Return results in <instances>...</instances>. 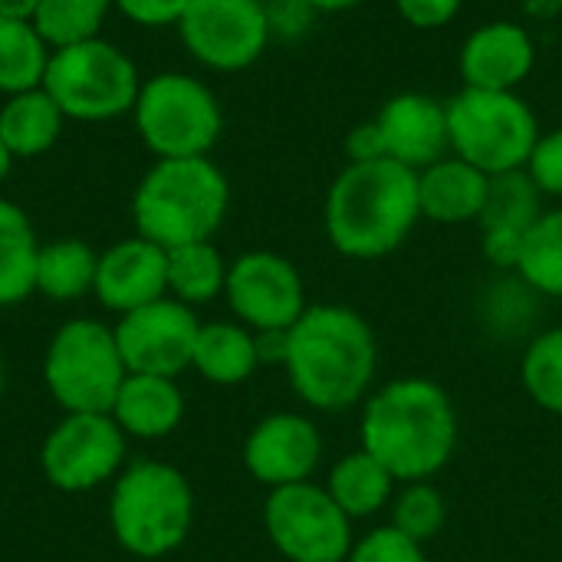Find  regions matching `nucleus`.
Masks as SVG:
<instances>
[{
	"instance_id": "nucleus-21",
	"label": "nucleus",
	"mask_w": 562,
	"mask_h": 562,
	"mask_svg": "<svg viewBox=\"0 0 562 562\" xmlns=\"http://www.w3.org/2000/svg\"><path fill=\"white\" fill-rule=\"evenodd\" d=\"M191 369L207 379L211 385H240L260 369L257 356V336L244 323H201Z\"/></svg>"
},
{
	"instance_id": "nucleus-33",
	"label": "nucleus",
	"mask_w": 562,
	"mask_h": 562,
	"mask_svg": "<svg viewBox=\"0 0 562 562\" xmlns=\"http://www.w3.org/2000/svg\"><path fill=\"white\" fill-rule=\"evenodd\" d=\"M346 562H428V557H425V543L405 537L389 524L359 537Z\"/></svg>"
},
{
	"instance_id": "nucleus-16",
	"label": "nucleus",
	"mask_w": 562,
	"mask_h": 562,
	"mask_svg": "<svg viewBox=\"0 0 562 562\" xmlns=\"http://www.w3.org/2000/svg\"><path fill=\"white\" fill-rule=\"evenodd\" d=\"M385 158L425 171L428 165L451 155L448 105L428 92H395L375 115Z\"/></svg>"
},
{
	"instance_id": "nucleus-32",
	"label": "nucleus",
	"mask_w": 562,
	"mask_h": 562,
	"mask_svg": "<svg viewBox=\"0 0 562 562\" xmlns=\"http://www.w3.org/2000/svg\"><path fill=\"white\" fill-rule=\"evenodd\" d=\"M448 520V504L431 481L405 484L392 497V527L418 543H431Z\"/></svg>"
},
{
	"instance_id": "nucleus-12",
	"label": "nucleus",
	"mask_w": 562,
	"mask_h": 562,
	"mask_svg": "<svg viewBox=\"0 0 562 562\" xmlns=\"http://www.w3.org/2000/svg\"><path fill=\"white\" fill-rule=\"evenodd\" d=\"M178 36L198 66L240 72L263 56L273 26L263 0H188Z\"/></svg>"
},
{
	"instance_id": "nucleus-13",
	"label": "nucleus",
	"mask_w": 562,
	"mask_h": 562,
	"mask_svg": "<svg viewBox=\"0 0 562 562\" xmlns=\"http://www.w3.org/2000/svg\"><path fill=\"white\" fill-rule=\"evenodd\" d=\"M224 300L254 333L290 329L306 313V283L293 260L273 250H247L227 270Z\"/></svg>"
},
{
	"instance_id": "nucleus-30",
	"label": "nucleus",
	"mask_w": 562,
	"mask_h": 562,
	"mask_svg": "<svg viewBox=\"0 0 562 562\" xmlns=\"http://www.w3.org/2000/svg\"><path fill=\"white\" fill-rule=\"evenodd\" d=\"M112 0H40L30 23L49 49H66L95 40L105 26Z\"/></svg>"
},
{
	"instance_id": "nucleus-4",
	"label": "nucleus",
	"mask_w": 562,
	"mask_h": 562,
	"mask_svg": "<svg viewBox=\"0 0 562 562\" xmlns=\"http://www.w3.org/2000/svg\"><path fill=\"white\" fill-rule=\"evenodd\" d=\"M231 207L227 175L204 158H155L132 194L135 234L171 250L211 240Z\"/></svg>"
},
{
	"instance_id": "nucleus-20",
	"label": "nucleus",
	"mask_w": 562,
	"mask_h": 562,
	"mask_svg": "<svg viewBox=\"0 0 562 562\" xmlns=\"http://www.w3.org/2000/svg\"><path fill=\"white\" fill-rule=\"evenodd\" d=\"M491 191V175L474 168L458 155H445L441 161L418 171V204L422 217L435 224H471L481 221Z\"/></svg>"
},
{
	"instance_id": "nucleus-38",
	"label": "nucleus",
	"mask_w": 562,
	"mask_h": 562,
	"mask_svg": "<svg viewBox=\"0 0 562 562\" xmlns=\"http://www.w3.org/2000/svg\"><path fill=\"white\" fill-rule=\"evenodd\" d=\"M254 336H257L260 366H283L286 362V346H290L286 329H267V333H254Z\"/></svg>"
},
{
	"instance_id": "nucleus-24",
	"label": "nucleus",
	"mask_w": 562,
	"mask_h": 562,
	"mask_svg": "<svg viewBox=\"0 0 562 562\" xmlns=\"http://www.w3.org/2000/svg\"><path fill=\"white\" fill-rule=\"evenodd\" d=\"M40 240L20 204L0 198V310L36 293Z\"/></svg>"
},
{
	"instance_id": "nucleus-7",
	"label": "nucleus",
	"mask_w": 562,
	"mask_h": 562,
	"mask_svg": "<svg viewBox=\"0 0 562 562\" xmlns=\"http://www.w3.org/2000/svg\"><path fill=\"white\" fill-rule=\"evenodd\" d=\"M135 132L155 158H204L224 132V112L207 82L188 72H155L142 79Z\"/></svg>"
},
{
	"instance_id": "nucleus-15",
	"label": "nucleus",
	"mask_w": 562,
	"mask_h": 562,
	"mask_svg": "<svg viewBox=\"0 0 562 562\" xmlns=\"http://www.w3.org/2000/svg\"><path fill=\"white\" fill-rule=\"evenodd\" d=\"M323 461V435L300 412H277L254 425L244 441V468L254 481L273 487L303 484Z\"/></svg>"
},
{
	"instance_id": "nucleus-2",
	"label": "nucleus",
	"mask_w": 562,
	"mask_h": 562,
	"mask_svg": "<svg viewBox=\"0 0 562 562\" xmlns=\"http://www.w3.org/2000/svg\"><path fill=\"white\" fill-rule=\"evenodd\" d=\"M362 451L392 471L398 484L431 481L458 451V408L425 375L392 379L362 402Z\"/></svg>"
},
{
	"instance_id": "nucleus-27",
	"label": "nucleus",
	"mask_w": 562,
	"mask_h": 562,
	"mask_svg": "<svg viewBox=\"0 0 562 562\" xmlns=\"http://www.w3.org/2000/svg\"><path fill=\"white\" fill-rule=\"evenodd\" d=\"M53 49L30 20L0 16V95H16L43 86Z\"/></svg>"
},
{
	"instance_id": "nucleus-10",
	"label": "nucleus",
	"mask_w": 562,
	"mask_h": 562,
	"mask_svg": "<svg viewBox=\"0 0 562 562\" xmlns=\"http://www.w3.org/2000/svg\"><path fill=\"white\" fill-rule=\"evenodd\" d=\"M263 530L290 562H346L356 543L352 520L313 481L273 487L263 504Z\"/></svg>"
},
{
	"instance_id": "nucleus-22",
	"label": "nucleus",
	"mask_w": 562,
	"mask_h": 562,
	"mask_svg": "<svg viewBox=\"0 0 562 562\" xmlns=\"http://www.w3.org/2000/svg\"><path fill=\"white\" fill-rule=\"evenodd\" d=\"M63 125H66V115L43 86L7 95L0 105V135L13 158L46 155L59 142Z\"/></svg>"
},
{
	"instance_id": "nucleus-11",
	"label": "nucleus",
	"mask_w": 562,
	"mask_h": 562,
	"mask_svg": "<svg viewBox=\"0 0 562 562\" xmlns=\"http://www.w3.org/2000/svg\"><path fill=\"white\" fill-rule=\"evenodd\" d=\"M128 454V438L109 412H66L40 448L43 477L63 494L112 484Z\"/></svg>"
},
{
	"instance_id": "nucleus-39",
	"label": "nucleus",
	"mask_w": 562,
	"mask_h": 562,
	"mask_svg": "<svg viewBox=\"0 0 562 562\" xmlns=\"http://www.w3.org/2000/svg\"><path fill=\"white\" fill-rule=\"evenodd\" d=\"M40 0H0V16L10 20H30Z\"/></svg>"
},
{
	"instance_id": "nucleus-29",
	"label": "nucleus",
	"mask_w": 562,
	"mask_h": 562,
	"mask_svg": "<svg viewBox=\"0 0 562 562\" xmlns=\"http://www.w3.org/2000/svg\"><path fill=\"white\" fill-rule=\"evenodd\" d=\"M543 211H547L543 191L527 175V168H520V171H504V175L491 178L487 204H484V214L477 224H481V231L527 234Z\"/></svg>"
},
{
	"instance_id": "nucleus-40",
	"label": "nucleus",
	"mask_w": 562,
	"mask_h": 562,
	"mask_svg": "<svg viewBox=\"0 0 562 562\" xmlns=\"http://www.w3.org/2000/svg\"><path fill=\"white\" fill-rule=\"evenodd\" d=\"M313 13H342V10H352L359 7L362 0H303Z\"/></svg>"
},
{
	"instance_id": "nucleus-17",
	"label": "nucleus",
	"mask_w": 562,
	"mask_h": 562,
	"mask_svg": "<svg viewBox=\"0 0 562 562\" xmlns=\"http://www.w3.org/2000/svg\"><path fill=\"white\" fill-rule=\"evenodd\" d=\"M92 296L119 316L168 296V250L142 234L115 240L99 254Z\"/></svg>"
},
{
	"instance_id": "nucleus-25",
	"label": "nucleus",
	"mask_w": 562,
	"mask_h": 562,
	"mask_svg": "<svg viewBox=\"0 0 562 562\" xmlns=\"http://www.w3.org/2000/svg\"><path fill=\"white\" fill-rule=\"evenodd\" d=\"M99 254L76 237H59L49 244H40L36 257V293H43L53 303H72L95 286Z\"/></svg>"
},
{
	"instance_id": "nucleus-35",
	"label": "nucleus",
	"mask_w": 562,
	"mask_h": 562,
	"mask_svg": "<svg viewBox=\"0 0 562 562\" xmlns=\"http://www.w3.org/2000/svg\"><path fill=\"white\" fill-rule=\"evenodd\" d=\"M112 7L135 26L161 30V26H178L188 0H112Z\"/></svg>"
},
{
	"instance_id": "nucleus-31",
	"label": "nucleus",
	"mask_w": 562,
	"mask_h": 562,
	"mask_svg": "<svg viewBox=\"0 0 562 562\" xmlns=\"http://www.w3.org/2000/svg\"><path fill=\"white\" fill-rule=\"evenodd\" d=\"M520 382L527 395L550 415H562V329H543L530 339L520 359Z\"/></svg>"
},
{
	"instance_id": "nucleus-3",
	"label": "nucleus",
	"mask_w": 562,
	"mask_h": 562,
	"mask_svg": "<svg viewBox=\"0 0 562 562\" xmlns=\"http://www.w3.org/2000/svg\"><path fill=\"white\" fill-rule=\"evenodd\" d=\"M422 221L418 171L379 158L349 161L326 191L323 227L336 254L379 260L395 254Z\"/></svg>"
},
{
	"instance_id": "nucleus-26",
	"label": "nucleus",
	"mask_w": 562,
	"mask_h": 562,
	"mask_svg": "<svg viewBox=\"0 0 562 562\" xmlns=\"http://www.w3.org/2000/svg\"><path fill=\"white\" fill-rule=\"evenodd\" d=\"M231 263L211 240L168 250V296L184 306H204L224 296Z\"/></svg>"
},
{
	"instance_id": "nucleus-34",
	"label": "nucleus",
	"mask_w": 562,
	"mask_h": 562,
	"mask_svg": "<svg viewBox=\"0 0 562 562\" xmlns=\"http://www.w3.org/2000/svg\"><path fill=\"white\" fill-rule=\"evenodd\" d=\"M527 175L537 181L543 198L562 201V125L537 138V148L527 161Z\"/></svg>"
},
{
	"instance_id": "nucleus-8",
	"label": "nucleus",
	"mask_w": 562,
	"mask_h": 562,
	"mask_svg": "<svg viewBox=\"0 0 562 562\" xmlns=\"http://www.w3.org/2000/svg\"><path fill=\"white\" fill-rule=\"evenodd\" d=\"M43 89L66 119L112 122L135 109L142 76L122 46L95 36L66 49H53Z\"/></svg>"
},
{
	"instance_id": "nucleus-14",
	"label": "nucleus",
	"mask_w": 562,
	"mask_h": 562,
	"mask_svg": "<svg viewBox=\"0 0 562 562\" xmlns=\"http://www.w3.org/2000/svg\"><path fill=\"white\" fill-rule=\"evenodd\" d=\"M112 333L128 372L178 379L184 369H191L201 319L191 306L161 296L119 316Z\"/></svg>"
},
{
	"instance_id": "nucleus-28",
	"label": "nucleus",
	"mask_w": 562,
	"mask_h": 562,
	"mask_svg": "<svg viewBox=\"0 0 562 562\" xmlns=\"http://www.w3.org/2000/svg\"><path fill=\"white\" fill-rule=\"evenodd\" d=\"M517 277L537 293L562 300V204L547 207L524 237Z\"/></svg>"
},
{
	"instance_id": "nucleus-41",
	"label": "nucleus",
	"mask_w": 562,
	"mask_h": 562,
	"mask_svg": "<svg viewBox=\"0 0 562 562\" xmlns=\"http://www.w3.org/2000/svg\"><path fill=\"white\" fill-rule=\"evenodd\" d=\"M13 155H10V148H7V142H3V135H0V184L7 181V175H10V168H13Z\"/></svg>"
},
{
	"instance_id": "nucleus-19",
	"label": "nucleus",
	"mask_w": 562,
	"mask_h": 562,
	"mask_svg": "<svg viewBox=\"0 0 562 562\" xmlns=\"http://www.w3.org/2000/svg\"><path fill=\"white\" fill-rule=\"evenodd\" d=\"M109 415L125 431V438L161 441L175 435L184 418V392L178 379L128 372L122 389L115 392Z\"/></svg>"
},
{
	"instance_id": "nucleus-1",
	"label": "nucleus",
	"mask_w": 562,
	"mask_h": 562,
	"mask_svg": "<svg viewBox=\"0 0 562 562\" xmlns=\"http://www.w3.org/2000/svg\"><path fill=\"white\" fill-rule=\"evenodd\" d=\"M286 379L303 405L339 415L372 395L379 339L369 319L339 303H316L286 329Z\"/></svg>"
},
{
	"instance_id": "nucleus-9",
	"label": "nucleus",
	"mask_w": 562,
	"mask_h": 562,
	"mask_svg": "<svg viewBox=\"0 0 562 562\" xmlns=\"http://www.w3.org/2000/svg\"><path fill=\"white\" fill-rule=\"evenodd\" d=\"M128 369L112 326L76 316L66 319L43 356V382L63 412H109Z\"/></svg>"
},
{
	"instance_id": "nucleus-6",
	"label": "nucleus",
	"mask_w": 562,
	"mask_h": 562,
	"mask_svg": "<svg viewBox=\"0 0 562 562\" xmlns=\"http://www.w3.org/2000/svg\"><path fill=\"white\" fill-rule=\"evenodd\" d=\"M445 105L451 155L471 161L491 178L527 168L543 128L533 105L520 92L461 86V92H454Z\"/></svg>"
},
{
	"instance_id": "nucleus-42",
	"label": "nucleus",
	"mask_w": 562,
	"mask_h": 562,
	"mask_svg": "<svg viewBox=\"0 0 562 562\" xmlns=\"http://www.w3.org/2000/svg\"><path fill=\"white\" fill-rule=\"evenodd\" d=\"M0 389H3V359H0Z\"/></svg>"
},
{
	"instance_id": "nucleus-18",
	"label": "nucleus",
	"mask_w": 562,
	"mask_h": 562,
	"mask_svg": "<svg viewBox=\"0 0 562 562\" xmlns=\"http://www.w3.org/2000/svg\"><path fill=\"white\" fill-rule=\"evenodd\" d=\"M537 66V40L527 26L491 20L468 33L458 53V69L471 89L517 92Z\"/></svg>"
},
{
	"instance_id": "nucleus-23",
	"label": "nucleus",
	"mask_w": 562,
	"mask_h": 562,
	"mask_svg": "<svg viewBox=\"0 0 562 562\" xmlns=\"http://www.w3.org/2000/svg\"><path fill=\"white\" fill-rule=\"evenodd\" d=\"M395 477L385 464H379L369 451H349L342 454L329 477H326V491L329 497L339 504V510L356 524V520H369L379 510H385L395 497Z\"/></svg>"
},
{
	"instance_id": "nucleus-5",
	"label": "nucleus",
	"mask_w": 562,
	"mask_h": 562,
	"mask_svg": "<svg viewBox=\"0 0 562 562\" xmlns=\"http://www.w3.org/2000/svg\"><path fill=\"white\" fill-rule=\"evenodd\" d=\"M194 524V491L165 461L125 464L109 491V527L115 543L138 560L175 553Z\"/></svg>"
},
{
	"instance_id": "nucleus-36",
	"label": "nucleus",
	"mask_w": 562,
	"mask_h": 562,
	"mask_svg": "<svg viewBox=\"0 0 562 562\" xmlns=\"http://www.w3.org/2000/svg\"><path fill=\"white\" fill-rule=\"evenodd\" d=\"M464 0H395L398 16L415 30H441L461 13Z\"/></svg>"
},
{
	"instance_id": "nucleus-37",
	"label": "nucleus",
	"mask_w": 562,
	"mask_h": 562,
	"mask_svg": "<svg viewBox=\"0 0 562 562\" xmlns=\"http://www.w3.org/2000/svg\"><path fill=\"white\" fill-rule=\"evenodd\" d=\"M346 158L349 161H379V158H385V148H382V135H379L375 119L356 125L346 135Z\"/></svg>"
}]
</instances>
